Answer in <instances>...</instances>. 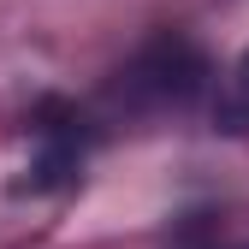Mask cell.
I'll list each match as a JSON object with an SVG mask.
<instances>
[{
	"mask_svg": "<svg viewBox=\"0 0 249 249\" xmlns=\"http://www.w3.org/2000/svg\"><path fill=\"white\" fill-rule=\"evenodd\" d=\"M208 66H202V53L184 42V36H160V42H148L131 66L119 71L113 83V95L124 107H137V113H166V107H184L202 89Z\"/></svg>",
	"mask_w": 249,
	"mask_h": 249,
	"instance_id": "obj_1",
	"label": "cell"
},
{
	"mask_svg": "<svg viewBox=\"0 0 249 249\" xmlns=\"http://www.w3.org/2000/svg\"><path fill=\"white\" fill-rule=\"evenodd\" d=\"M231 101H237V119H249V53L237 59V71H231Z\"/></svg>",
	"mask_w": 249,
	"mask_h": 249,
	"instance_id": "obj_2",
	"label": "cell"
}]
</instances>
